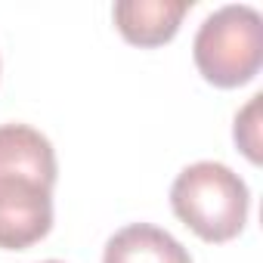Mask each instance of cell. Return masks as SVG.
Listing matches in <instances>:
<instances>
[{"mask_svg":"<svg viewBox=\"0 0 263 263\" xmlns=\"http://www.w3.org/2000/svg\"><path fill=\"white\" fill-rule=\"evenodd\" d=\"M44 263H62V260H44Z\"/></svg>","mask_w":263,"mask_h":263,"instance_id":"obj_7","label":"cell"},{"mask_svg":"<svg viewBox=\"0 0 263 263\" xmlns=\"http://www.w3.org/2000/svg\"><path fill=\"white\" fill-rule=\"evenodd\" d=\"M260 93L257 96H251V102L235 115V143H238V149L257 164L260 161Z\"/></svg>","mask_w":263,"mask_h":263,"instance_id":"obj_6","label":"cell"},{"mask_svg":"<svg viewBox=\"0 0 263 263\" xmlns=\"http://www.w3.org/2000/svg\"><path fill=\"white\" fill-rule=\"evenodd\" d=\"M56 152L41 130L0 124V248L25 251L53 229Z\"/></svg>","mask_w":263,"mask_h":263,"instance_id":"obj_1","label":"cell"},{"mask_svg":"<svg viewBox=\"0 0 263 263\" xmlns=\"http://www.w3.org/2000/svg\"><path fill=\"white\" fill-rule=\"evenodd\" d=\"M189 10L192 0H118L111 16L127 44L161 47L180 31V22Z\"/></svg>","mask_w":263,"mask_h":263,"instance_id":"obj_4","label":"cell"},{"mask_svg":"<svg viewBox=\"0 0 263 263\" xmlns=\"http://www.w3.org/2000/svg\"><path fill=\"white\" fill-rule=\"evenodd\" d=\"M102 263H192V257L171 232L152 223H130L105 241Z\"/></svg>","mask_w":263,"mask_h":263,"instance_id":"obj_5","label":"cell"},{"mask_svg":"<svg viewBox=\"0 0 263 263\" xmlns=\"http://www.w3.org/2000/svg\"><path fill=\"white\" fill-rule=\"evenodd\" d=\"M171 208L198 238L223 245L245 229L251 192L223 161H195L177 174L171 186Z\"/></svg>","mask_w":263,"mask_h":263,"instance_id":"obj_2","label":"cell"},{"mask_svg":"<svg viewBox=\"0 0 263 263\" xmlns=\"http://www.w3.org/2000/svg\"><path fill=\"white\" fill-rule=\"evenodd\" d=\"M195 68L214 87L232 90L257 78L263 65V19L248 4H226L211 13L192 41Z\"/></svg>","mask_w":263,"mask_h":263,"instance_id":"obj_3","label":"cell"}]
</instances>
